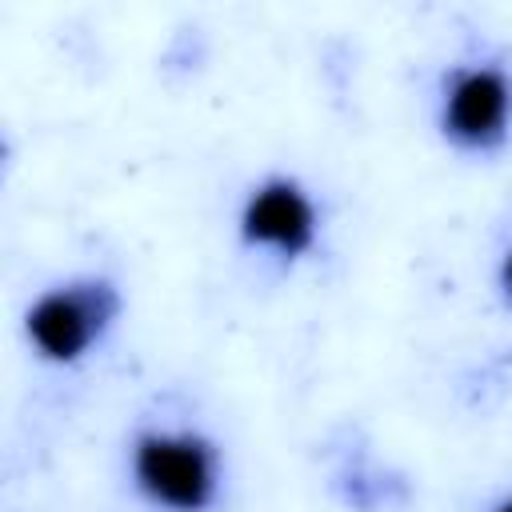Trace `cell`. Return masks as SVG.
Wrapping results in <instances>:
<instances>
[{"label": "cell", "instance_id": "8992f818", "mask_svg": "<svg viewBox=\"0 0 512 512\" xmlns=\"http://www.w3.org/2000/svg\"><path fill=\"white\" fill-rule=\"evenodd\" d=\"M496 512H512V496H508V500H504V504H500Z\"/></svg>", "mask_w": 512, "mask_h": 512}, {"label": "cell", "instance_id": "6da1fadb", "mask_svg": "<svg viewBox=\"0 0 512 512\" xmlns=\"http://www.w3.org/2000/svg\"><path fill=\"white\" fill-rule=\"evenodd\" d=\"M132 484L164 512H208L220 492V456L200 432H140Z\"/></svg>", "mask_w": 512, "mask_h": 512}, {"label": "cell", "instance_id": "5b68a950", "mask_svg": "<svg viewBox=\"0 0 512 512\" xmlns=\"http://www.w3.org/2000/svg\"><path fill=\"white\" fill-rule=\"evenodd\" d=\"M500 288H504V296H508V304H512V248H508V256L500 260Z\"/></svg>", "mask_w": 512, "mask_h": 512}, {"label": "cell", "instance_id": "277c9868", "mask_svg": "<svg viewBox=\"0 0 512 512\" xmlns=\"http://www.w3.org/2000/svg\"><path fill=\"white\" fill-rule=\"evenodd\" d=\"M316 204L292 176H268L240 208V240L248 248H272L284 260H300L316 248Z\"/></svg>", "mask_w": 512, "mask_h": 512}, {"label": "cell", "instance_id": "7a4b0ae2", "mask_svg": "<svg viewBox=\"0 0 512 512\" xmlns=\"http://www.w3.org/2000/svg\"><path fill=\"white\" fill-rule=\"evenodd\" d=\"M120 316V292L104 276L48 288L24 316L32 348L52 364H76Z\"/></svg>", "mask_w": 512, "mask_h": 512}, {"label": "cell", "instance_id": "3957f363", "mask_svg": "<svg viewBox=\"0 0 512 512\" xmlns=\"http://www.w3.org/2000/svg\"><path fill=\"white\" fill-rule=\"evenodd\" d=\"M512 128V76L496 64L452 68L440 96V132L460 152H496Z\"/></svg>", "mask_w": 512, "mask_h": 512}]
</instances>
